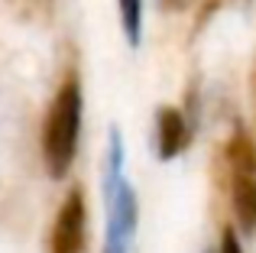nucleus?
Returning a JSON list of instances; mask_svg holds the SVG:
<instances>
[{
	"instance_id": "1",
	"label": "nucleus",
	"mask_w": 256,
	"mask_h": 253,
	"mask_svg": "<svg viewBox=\"0 0 256 253\" xmlns=\"http://www.w3.org/2000/svg\"><path fill=\"white\" fill-rule=\"evenodd\" d=\"M82 84H78V78H68L56 91L42 124V162L52 178H65L75 162L78 136H82Z\"/></svg>"
},
{
	"instance_id": "2",
	"label": "nucleus",
	"mask_w": 256,
	"mask_h": 253,
	"mask_svg": "<svg viewBox=\"0 0 256 253\" xmlns=\"http://www.w3.org/2000/svg\"><path fill=\"white\" fill-rule=\"evenodd\" d=\"M227 172H230V202L237 224L256 230V143L246 130H237L227 143Z\"/></svg>"
},
{
	"instance_id": "3",
	"label": "nucleus",
	"mask_w": 256,
	"mask_h": 253,
	"mask_svg": "<svg viewBox=\"0 0 256 253\" xmlns=\"http://www.w3.org/2000/svg\"><path fill=\"white\" fill-rule=\"evenodd\" d=\"M107 198V237H104V253H130L133 237H136V221H140V202L130 182H120Z\"/></svg>"
},
{
	"instance_id": "4",
	"label": "nucleus",
	"mask_w": 256,
	"mask_h": 253,
	"mask_svg": "<svg viewBox=\"0 0 256 253\" xmlns=\"http://www.w3.org/2000/svg\"><path fill=\"white\" fill-rule=\"evenodd\" d=\"M84 230H88V208H84V192L72 188L65 195L62 208L56 214L49 234V253H82L84 250Z\"/></svg>"
},
{
	"instance_id": "5",
	"label": "nucleus",
	"mask_w": 256,
	"mask_h": 253,
	"mask_svg": "<svg viewBox=\"0 0 256 253\" xmlns=\"http://www.w3.org/2000/svg\"><path fill=\"white\" fill-rule=\"evenodd\" d=\"M192 143V126L178 108H159L156 110V152L159 159H175Z\"/></svg>"
},
{
	"instance_id": "6",
	"label": "nucleus",
	"mask_w": 256,
	"mask_h": 253,
	"mask_svg": "<svg viewBox=\"0 0 256 253\" xmlns=\"http://www.w3.org/2000/svg\"><path fill=\"white\" fill-rule=\"evenodd\" d=\"M120 10V26H124L126 42L136 49L143 42V0H117Z\"/></svg>"
},
{
	"instance_id": "7",
	"label": "nucleus",
	"mask_w": 256,
	"mask_h": 253,
	"mask_svg": "<svg viewBox=\"0 0 256 253\" xmlns=\"http://www.w3.org/2000/svg\"><path fill=\"white\" fill-rule=\"evenodd\" d=\"M13 13H16L20 20H26V23H42V20L52 16V6H56V0H10Z\"/></svg>"
},
{
	"instance_id": "8",
	"label": "nucleus",
	"mask_w": 256,
	"mask_h": 253,
	"mask_svg": "<svg viewBox=\"0 0 256 253\" xmlns=\"http://www.w3.org/2000/svg\"><path fill=\"white\" fill-rule=\"evenodd\" d=\"M218 253H244V247H240V237H237V230H234V228H224Z\"/></svg>"
},
{
	"instance_id": "9",
	"label": "nucleus",
	"mask_w": 256,
	"mask_h": 253,
	"mask_svg": "<svg viewBox=\"0 0 256 253\" xmlns=\"http://www.w3.org/2000/svg\"><path fill=\"white\" fill-rule=\"evenodd\" d=\"M194 0H159V6L162 10H185V6H192Z\"/></svg>"
}]
</instances>
